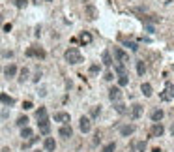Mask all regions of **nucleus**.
<instances>
[{
    "label": "nucleus",
    "mask_w": 174,
    "mask_h": 152,
    "mask_svg": "<svg viewBox=\"0 0 174 152\" xmlns=\"http://www.w3.org/2000/svg\"><path fill=\"white\" fill-rule=\"evenodd\" d=\"M64 58H66L67 64H81V62H82V55H81V51H79L77 47H69V49H66Z\"/></svg>",
    "instance_id": "obj_1"
},
{
    "label": "nucleus",
    "mask_w": 174,
    "mask_h": 152,
    "mask_svg": "<svg viewBox=\"0 0 174 152\" xmlns=\"http://www.w3.org/2000/svg\"><path fill=\"white\" fill-rule=\"evenodd\" d=\"M161 102H172L174 100V83H167L165 85V90L159 94Z\"/></svg>",
    "instance_id": "obj_2"
},
{
    "label": "nucleus",
    "mask_w": 174,
    "mask_h": 152,
    "mask_svg": "<svg viewBox=\"0 0 174 152\" xmlns=\"http://www.w3.org/2000/svg\"><path fill=\"white\" fill-rule=\"evenodd\" d=\"M26 56H37V58H45V51L41 47H28L26 49Z\"/></svg>",
    "instance_id": "obj_3"
},
{
    "label": "nucleus",
    "mask_w": 174,
    "mask_h": 152,
    "mask_svg": "<svg viewBox=\"0 0 174 152\" xmlns=\"http://www.w3.org/2000/svg\"><path fill=\"white\" fill-rule=\"evenodd\" d=\"M146 150V141H131L129 152H144Z\"/></svg>",
    "instance_id": "obj_4"
},
{
    "label": "nucleus",
    "mask_w": 174,
    "mask_h": 152,
    "mask_svg": "<svg viewBox=\"0 0 174 152\" xmlns=\"http://www.w3.org/2000/svg\"><path fill=\"white\" fill-rule=\"evenodd\" d=\"M163 134H165V128H163L161 122H156V124L152 126V130H150V135H152V137H161Z\"/></svg>",
    "instance_id": "obj_5"
},
{
    "label": "nucleus",
    "mask_w": 174,
    "mask_h": 152,
    "mask_svg": "<svg viewBox=\"0 0 174 152\" xmlns=\"http://www.w3.org/2000/svg\"><path fill=\"white\" fill-rule=\"evenodd\" d=\"M79 128H81V132H82V134H88V132L92 130V122H90V118L82 117V118L79 120Z\"/></svg>",
    "instance_id": "obj_6"
},
{
    "label": "nucleus",
    "mask_w": 174,
    "mask_h": 152,
    "mask_svg": "<svg viewBox=\"0 0 174 152\" xmlns=\"http://www.w3.org/2000/svg\"><path fill=\"white\" fill-rule=\"evenodd\" d=\"M37 128H39V132H41L43 135H47V134L51 132V124H49V118H41V120H37Z\"/></svg>",
    "instance_id": "obj_7"
},
{
    "label": "nucleus",
    "mask_w": 174,
    "mask_h": 152,
    "mask_svg": "<svg viewBox=\"0 0 174 152\" xmlns=\"http://www.w3.org/2000/svg\"><path fill=\"white\" fill-rule=\"evenodd\" d=\"M58 134H60V137H62V139H69V137L73 135V130H71V126H69V124H64V126L58 130Z\"/></svg>",
    "instance_id": "obj_8"
},
{
    "label": "nucleus",
    "mask_w": 174,
    "mask_h": 152,
    "mask_svg": "<svg viewBox=\"0 0 174 152\" xmlns=\"http://www.w3.org/2000/svg\"><path fill=\"white\" fill-rule=\"evenodd\" d=\"M84 15H86V19H88V21H94V19L97 17V9L90 4V6H86V8H84Z\"/></svg>",
    "instance_id": "obj_9"
},
{
    "label": "nucleus",
    "mask_w": 174,
    "mask_h": 152,
    "mask_svg": "<svg viewBox=\"0 0 174 152\" xmlns=\"http://www.w3.org/2000/svg\"><path fill=\"white\" fill-rule=\"evenodd\" d=\"M109 98H111L112 102H120V100H122V90H120L118 86H112V88L109 90Z\"/></svg>",
    "instance_id": "obj_10"
},
{
    "label": "nucleus",
    "mask_w": 174,
    "mask_h": 152,
    "mask_svg": "<svg viewBox=\"0 0 174 152\" xmlns=\"http://www.w3.org/2000/svg\"><path fill=\"white\" fill-rule=\"evenodd\" d=\"M142 113H144V109H142V105H139V103H133L131 105V117L137 120V118H141L142 117Z\"/></svg>",
    "instance_id": "obj_11"
},
{
    "label": "nucleus",
    "mask_w": 174,
    "mask_h": 152,
    "mask_svg": "<svg viewBox=\"0 0 174 152\" xmlns=\"http://www.w3.org/2000/svg\"><path fill=\"white\" fill-rule=\"evenodd\" d=\"M114 56H116V60H118L120 64H126V62H127V58H129V56H127V55H126L120 47H116V49H114Z\"/></svg>",
    "instance_id": "obj_12"
},
{
    "label": "nucleus",
    "mask_w": 174,
    "mask_h": 152,
    "mask_svg": "<svg viewBox=\"0 0 174 152\" xmlns=\"http://www.w3.org/2000/svg\"><path fill=\"white\" fill-rule=\"evenodd\" d=\"M54 120L56 122H62V124H67L69 122V115L64 113V111H58V113H54Z\"/></svg>",
    "instance_id": "obj_13"
},
{
    "label": "nucleus",
    "mask_w": 174,
    "mask_h": 152,
    "mask_svg": "<svg viewBox=\"0 0 174 152\" xmlns=\"http://www.w3.org/2000/svg\"><path fill=\"white\" fill-rule=\"evenodd\" d=\"M163 117H165V113H163L161 109H152V111H150V118H152L154 122H159Z\"/></svg>",
    "instance_id": "obj_14"
},
{
    "label": "nucleus",
    "mask_w": 174,
    "mask_h": 152,
    "mask_svg": "<svg viewBox=\"0 0 174 152\" xmlns=\"http://www.w3.org/2000/svg\"><path fill=\"white\" fill-rule=\"evenodd\" d=\"M120 134H122L124 137H129V135L135 134V126H133V124H129V126H122V128H120Z\"/></svg>",
    "instance_id": "obj_15"
},
{
    "label": "nucleus",
    "mask_w": 174,
    "mask_h": 152,
    "mask_svg": "<svg viewBox=\"0 0 174 152\" xmlns=\"http://www.w3.org/2000/svg\"><path fill=\"white\" fill-rule=\"evenodd\" d=\"M43 147H45V150H47V152H54L56 143H54V139H52V137H47V139H45V143H43Z\"/></svg>",
    "instance_id": "obj_16"
},
{
    "label": "nucleus",
    "mask_w": 174,
    "mask_h": 152,
    "mask_svg": "<svg viewBox=\"0 0 174 152\" xmlns=\"http://www.w3.org/2000/svg\"><path fill=\"white\" fill-rule=\"evenodd\" d=\"M15 73H17V66L15 64H7L6 70H4V75L6 77H15Z\"/></svg>",
    "instance_id": "obj_17"
},
{
    "label": "nucleus",
    "mask_w": 174,
    "mask_h": 152,
    "mask_svg": "<svg viewBox=\"0 0 174 152\" xmlns=\"http://www.w3.org/2000/svg\"><path fill=\"white\" fill-rule=\"evenodd\" d=\"M81 43L82 45H88V43H92V34L90 32H81Z\"/></svg>",
    "instance_id": "obj_18"
},
{
    "label": "nucleus",
    "mask_w": 174,
    "mask_h": 152,
    "mask_svg": "<svg viewBox=\"0 0 174 152\" xmlns=\"http://www.w3.org/2000/svg\"><path fill=\"white\" fill-rule=\"evenodd\" d=\"M141 90H142V94H144L146 98H150V96H152V85H150V83H142Z\"/></svg>",
    "instance_id": "obj_19"
},
{
    "label": "nucleus",
    "mask_w": 174,
    "mask_h": 152,
    "mask_svg": "<svg viewBox=\"0 0 174 152\" xmlns=\"http://www.w3.org/2000/svg\"><path fill=\"white\" fill-rule=\"evenodd\" d=\"M0 102H2L4 105H13V103H15V100H13L11 96H7V94H0Z\"/></svg>",
    "instance_id": "obj_20"
},
{
    "label": "nucleus",
    "mask_w": 174,
    "mask_h": 152,
    "mask_svg": "<svg viewBox=\"0 0 174 152\" xmlns=\"http://www.w3.org/2000/svg\"><path fill=\"white\" fill-rule=\"evenodd\" d=\"M137 73H139V75H144V73H146V64H144V60H137Z\"/></svg>",
    "instance_id": "obj_21"
},
{
    "label": "nucleus",
    "mask_w": 174,
    "mask_h": 152,
    "mask_svg": "<svg viewBox=\"0 0 174 152\" xmlns=\"http://www.w3.org/2000/svg\"><path fill=\"white\" fill-rule=\"evenodd\" d=\"M32 135H34V132H32L28 126H24V128H22V132H21V137H22V139H30Z\"/></svg>",
    "instance_id": "obj_22"
},
{
    "label": "nucleus",
    "mask_w": 174,
    "mask_h": 152,
    "mask_svg": "<svg viewBox=\"0 0 174 152\" xmlns=\"http://www.w3.org/2000/svg\"><path fill=\"white\" fill-rule=\"evenodd\" d=\"M36 118H37V120L47 118V109H45V107H39V109L36 111Z\"/></svg>",
    "instance_id": "obj_23"
},
{
    "label": "nucleus",
    "mask_w": 174,
    "mask_h": 152,
    "mask_svg": "<svg viewBox=\"0 0 174 152\" xmlns=\"http://www.w3.org/2000/svg\"><path fill=\"white\" fill-rule=\"evenodd\" d=\"M103 64L105 66H111L112 64V58H111V53L109 51H103Z\"/></svg>",
    "instance_id": "obj_24"
},
{
    "label": "nucleus",
    "mask_w": 174,
    "mask_h": 152,
    "mask_svg": "<svg viewBox=\"0 0 174 152\" xmlns=\"http://www.w3.org/2000/svg\"><path fill=\"white\" fill-rule=\"evenodd\" d=\"M129 83V79H127V73H122V75H118V85L120 86H126Z\"/></svg>",
    "instance_id": "obj_25"
},
{
    "label": "nucleus",
    "mask_w": 174,
    "mask_h": 152,
    "mask_svg": "<svg viewBox=\"0 0 174 152\" xmlns=\"http://www.w3.org/2000/svg\"><path fill=\"white\" fill-rule=\"evenodd\" d=\"M28 73H30V71H28V68H22V70H21V77H19V81H21V83H24V81L28 79Z\"/></svg>",
    "instance_id": "obj_26"
},
{
    "label": "nucleus",
    "mask_w": 174,
    "mask_h": 152,
    "mask_svg": "<svg viewBox=\"0 0 174 152\" xmlns=\"http://www.w3.org/2000/svg\"><path fill=\"white\" fill-rule=\"evenodd\" d=\"M114 150H116V143H109V145L103 147V150L101 152H114Z\"/></svg>",
    "instance_id": "obj_27"
},
{
    "label": "nucleus",
    "mask_w": 174,
    "mask_h": 152,
    "mask_svg": "<svg viewBox=\"0 0 174 152\" xmlns=\"http://www.w3.org/2000/svg\"><path fill=\"white\" fill-rule=\"evenodd\" d=\"M26 124H28V118H26V117H19V118H17V126H21V128H24Z\"/></svg>",
    "instance_id": "obj_28"
},
{
    "label": "nucleus",
    "mask_w": 174,
    "mask_h": 152,
    "mask_svg": "<svg viewBox=\"0 0 174 152\" xmlns=\"http://www.w3.org/2000/svg\"><path fill=\"white\" fill-rule=\"evenodd\" d=\"M116 111H118L120 115H124V113H126V105H124V103H116Z\"/></svg>",
    "instance_id": "obj_29"
},
{
    "label": "nucleus",
    "mask_w": 174,
    "mask_h": 152,
    "mask_svg": "<svg viewBox=\"0 0 174 152\" xmlns=\"http://www.w3.org/2000/svg\"><path fill=\"white\" fill-rule=\"evenodd\" d=\"M116 73H118V75L126 73V68H124V64H118V66H116Z\"/></svg>",
    "instance_id": "obj_30"
},
{
    "label": "nucleus",
    "mask_w": 174,
    "mask_h": 152,
    "mask_svg": "<svg viewBox=\"0 0 174 152\" xmlns=\"http://www.w3.org/2000/svg\"><path fill=\"white\" fill-rule=\"evenodd\" d=\"M13 4H15L17 8H24V6H26V0H13Z\"/></svg>",
    "instance_id": "obj_31"
},
{
    "label": "nucleus",
    "mask_w": 174,
    "mask_h": 152,
    "mask_svg": "<svg viewBox=\"0 0 174 152\" xmlns=\"http://www.w3.org/2000/svg\"><path fill=\"white\" fill-rule=\"evenodd\" d=\"M97 71H99V66H97V64L90 66V73H97Z\"/></svg>",
    "instance_id": "obj_32"
},
{
    "label": "nucleus",
    "mask_w": 174,
    "mask_h": 152,
    "mask_svg": "<svg viewBox=\"0 0 174 152\" xmlns=\"http://www.w3.org/2000/svg\"><path fill=\"white\" fill-rule=\"evenodd\" d=\"M22 109H24V111L32 109V102H24V103H22Z\"/></svg>",
    "instance_id": "obj_33"
},
{
    "label": "nucleus",
    "mask_w": 174,
    "mask_h": 152,
    "mask_svg": "<svg viewBox=\"0 0 174 152\" xmlns=\"http://www.w3.org/2000/svg\"><path fill=\"white\" fill-rule=\"evenodd\" d=\"M99 141H101V134L97 132V134H96V137H94V145H97Z\"/></svg>",
    "instance_id": "obj_34"
},
{
    "label": "nucleus",
    "mask_w": 174,
    "mask_h": 152,
    "mask_svg": "<svg viewBox=\"0 0 174 152\" xmlns=\"http://www.w3.org/2000/svg\"><path fill=\"white\" fill-rule=\"evenodd\" d=\"M105 79H107V81H112V79H114V75H112L111 71H107V73H105Z\"/></svg>",
    "instance_id": "obj_35"
},
{
    "label": "nucleus",
    "mask_w": 174,
    "mask_h": 152,
    "mask_svg": "<svg viewBox=\"0 0 174 152\" xmlns=\"http://www.w3.org/2000/svg\"><path fill=\"white\" fill-rule=\"evenodd\" d=\"M97 115H99V107H94L92 109V117H97Z\"/></svg>",
    "instance_id": "obj_36"
},
{
    "label": "nucleus",
    "mask_w": 174,
    "mask_h": 152,
    "mask_svg": "<svg viewBox=\"0 0 174 152\" xmlns=\"http://www.w3.org/2000/svg\"><path fill=\"white\" fill-rule=\"evenodd\" d=\"M152 152H161V149H157V147H156V149H152Z\"/></svg>",
    "instance_id": "obj_37"
},
{
    "label": "nucleus",
    "mask_w": 174,
    "mask_h": 152,
    "mask_svg": "<svg viewBox=\"0 0 174 152\" xmlns=\"http://www.w3.org/2000/svg\"><path fill=\"white\" fill-rule=\"evenodd\" d=\"M171 134H172V135H174V124H172V126H171Z\"/></svg>",
    "instance_id": "obj_38"
},
{
    "label": "nucleus",
    "mask_w": 174,
    "mask_h": 152,
    "mask_svg": "<svg viewBox=\"0 0 174 152\" xmlns=\"http://www.w3.org/2000/svg\"><path fill=\"white\" fill-rule=\"evenodd\" d=\"M2 152H9V149H4V150H2Z\"/></svg>",
    "instance_id": "obj_39"
},
{
    "label": "nucleus",
    "mask_w": 174,
    "mask_h": 152,
    "mask_svg": "<svg viewBox=\"0 0 174 152\" xmlns=\"http://www.w3.org/2000/svg\"><path fill=\"white\" fill-rule=\"evenodd\" d=\"M32 152H41V150H32Z\"/></svg>",
    "instance_id": "obj_40"
},
{
    "label": "nucleus",
    "mask_w": 174,
    "mask_h": 152,
    "mask_svg": "<svg viewBox=\"0 0 174 152\" xmlns=\"http://www.w3.org/2000/svg\"><path fill=\"white\" fill-rule=\"evenodd\" d=\"M0 21H2V15H0Z\"/></svg>",
    "instance_id": "obj_41"
}]
</instances>
